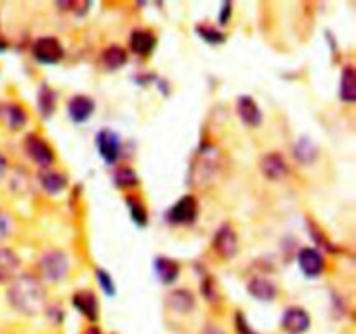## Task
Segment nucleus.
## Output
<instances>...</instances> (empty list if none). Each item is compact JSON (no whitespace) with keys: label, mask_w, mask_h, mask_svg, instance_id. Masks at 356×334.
I'll list each match as a JSON object with an SVG mask.
<instances>
[{"label":"nucleus","mask_w":356,"mask_h":334,"mask_svg":"<svg viewBox=\"0 0 356 334\" xmlns=\"http://www.w3.org/2000/svg\"><path fill=\"white\" fill-rule=\"evenodd\" d=\"M0 120L10 129H21L26 122V113L14 103H0Z\"/></svg>","instance_id":"obj_14"},{"label":"nucleus","mask_w":356,"mask_h":334,"mask_svg":"<svg viewBox=\"0 0 356 334\" xmlns=\"http://www.w3.org/2000/svg\"><path fill=\"white\" fill-rule=\"evenodd\" d=\"M129 205H131L132 218H134L136 221L139 223V225H145V221H146V211H145V207H143V205L139 204L138 200H132V198H129Z\"/></svg>","instance_id":"obj_26"},{"label":"nucleus","mask_w":356,"mask_h":334,"mask_svg":"<svg viewBox=\"0 0 356 334\" xmlns=\"http://www.w3.org/2000/svg\"><path fill=\"white\" fill-rule=\"evenodd\" d=\"M298 261L301 270L305 271L308 277H316V275L322 273L323 267H325L322 254L316 249H312V247H305V249L299 250Z\"/></svg>","instance_id":"obj_8"},{"label":"nucleus","mask_w":356,"mask_h":334,"mask_svg":"<svg viewBox=\"0 0 356 334\" xmlns=\"http://www.w3.org/2000/svg\"><path fill=\"white\" fill-rule=\"evenodd\" d=\"M198 205L197 200H195L191 195H186V197L181 198L177 204H174L172 207L167 212V218H169L170 223L174 225H188V223H193L195 218H197Z\"/></svg>","instance_id":"obj_6"},{"label":"nucleus","mask_w":356,"mask_h":334,"mask_svg":"<svg viewBox=\"0 0 356 334\" xmlns=\"http://www.w3.org/2000/svg\"><path fill=\"white\" fill-rule=\"evenodd\" d=\"M40 106L44 113H52V110H54V97H52V93L47 87L42 89L40 93Z\"/></svg>","instance_id":"obj_27"},{"label":"nucleus","mask_w":356,"mask_h":334,"mask_svg":"<svg viewBox=\"0 0 356 334\" xmlns=\"http://www.w3.org/2000/svg\"><path fill=\"white\" fill-rule=\"evenodd\" d=\"M73 306L82 313L83 317L94 322L99 317V303H97L96 296L89 291H80L73 296Z\"/></svg>","instance_id":"obj_10"},{"label":"nucleus","mask_w":356,"mask_h":334,"mask_svg":"<svg viewBox=\"0 0 356 334\" xmlns=\"http://www.w3.org/2000/svg\"><path fill=\"white\" fill-rule=\"evenodd\" d=\"M83 334H101V331L97 329V327H89V329H87Z\"/></svg>","instance_id":"obj_33"},{"label":"nucleus","mask_w":356,"mask_h":334,"mask_svg":"<svg viewBox=\"0 0 356 334\" xmlns=\"http://www.w3.org/2000/svg\"><path fill=\"white\" fill-rule=\"evenodd\" d=\"M24 148H26L28 155L31 157L33 162H37L38 166L49 167L54 162V152H52L51 146L40 138V136L30 134L24 141Z\"/></svg>","instance_id":"obj_7"},{"label":"nucleus","mask_w":356,"mask_h":334,"mask_svg":"<svg viewBox=\"0 0 356 334\" xmlns=\"http://www.w3.org/2000/svg\"><path fill=\"white\" fill-rule=\"evenodd\" d=\"M214 249L225 260L235 257L238 253V237L236 232L229 225H222L221 228L216 232L214 237Z\"/></svg>","instance_id":"obj_4"},{"label":"nucleus","mask_w":356,"mask_h":334,"mask_svg":"<svg viewBox=\"0 0 356 334\" xmlns=\"http://www.w3.org/2000/svg\"><path fill=\"white\" fill-rule=\"evenodd\" d=\"M6 173H7V160H6V157H3L2 153H0V181L3 180Z\"/></svg>","instance_id":"obj_31"},{"label":"nucleus","mask_w":356,"mask_h":334,"mask_svg":"<svg viewBox=\"0 0 356 334\" xmlns=\"http://www.w3.org/2000/svg\"><path fill=\"white\" fill-rule=\"evenodd\" d=\"M155 268L163 284H172L177 278V275H179V264L176 261L169 260V257H159Z\"/></svg>","instance_id":"obj_19"},{"label":"nucleus","mask_w":356,"mask_h":334,"mask_svg":"<svg viewBox=\"0 0 356 334\" xmlns=\"http://www.w3.org/2000/svg\"><path fill=\"white\" fill-rule=\"evenodd\" d=\"M309 326H312V319H309L308 312L299 306L285 310L282 315V329L287 334H305Z\"/></svg>","instance_id":"obj_5"},{"label":"nucleus","mask_w":356,"mask_h":334,"mask_svg":"<svg viewBox=\"0 0 356 334\" xmlns=\"http://www.w3.org/2000/svg\"><path fill=\"white\" fill-rule=\"evenodd\" d=\"M125 59H127L125 51L122 47H117V45H111V47H108L103 54V63L111 70H115V68H118V66L124 65Z\"/></svg>","instance_id":"obj_22"},{"label":"nucleus","mask_w":356,"mask_h":334,"mask_svg":"<svg viewBox=\"0 0 356 334\" xmlns=\"http://www.w3.org/2000/svg\"><path fill=\"white\" fill-rule=\"evenodd\" d=\"M40 183L49 193H59L66 186V177L63 174L56 173V170L47 169L45 173L40 174Z\"/></svg>","instance_id":"obj_20"},{"label":"nucleus","mask_w":356,"mask_h":334,"mask_svg":"<svg viewBox=\"0 0 356 334\" xmlns=\"http://www.w3.org/2000/svg\"><path fill=\"white\" fill-rule=\"evenodd\" d=\"M97 148L106 162H115L120 153V138L113 131H101L97 136Z\"/></svg>","instance_id":"obj_9"},{"label":"nucleus","mask_w":356,"mask_h":334,"mask_svg":"<svg viewBox=\"0 0 356 334\" xmlns=\"http://www.w3.org/2000/svg\"><path fill=\"white\" fill-rule=\"evenodd\" d=\"M355 72L351 66H348V68H344L343 77H341V100L351 103V101H355Z\"/></svg>","instance_id":"obj_21"},{"label":"nucleus","mask_w":356,"mask_h":334,"mask_svg":"<svg viewBox=\"0 0 356 334\" xmlns=\"http://www.w3.org/2000/svg\"><path fill=\"white\" fill-rule=\"evenodd\" d=\"M97 277H99L101 287H103L104 291L108 292V294H113V292H115V285H113V282H111L110 275H108L106 271H103V270H97Z\"/></svg>","instance_id":"obj_30"},{"label":"nucleus","mask_w":356,"mask_h":334,"mask_svg":"<svg viewBox=\"0 0 356 334\" xmlns=\"http://www.w3.org/2000/svg\"><path fill=\"white\" fill-rule=\"evenodd\" d=\"M38 270H40V275L47 282H52V284L61 282L68 275V257L61 250H49L42 256L40 263H38Z\"/></svg>","instance_id":"obj_2"},{"label":"nucleus","mask_w":356,"mask_h":334,"mask_svg":"<svg viewBox=\"0 0 356 334\" xmlns=\"http://www.w3.org/2000/svg\"><path fill=\"white\" fill-rule=\"evenodd\" d=\"M13 233V218L7 212L0 211V242Z\"/></svg>","instance_id":"obj_25"},{"label":"nucleus","mask_w":356,"mask_h":334,"mask_svg":"<svg viewBox=\"0 0 356 334\" xmlns=\"http://www.w3.org/2000/svg\"><path fill=\"white\" fill-rule=\"evenodd\" d=\"M205 334H225V333H222L221 327H218V326H209L207 329H205Z\"/></svg>","instance_id":"obj_32"},{"label":"nucleus","mask_w":356,"mask_h":334,"mask_svg":"<svg viewBox=\"0 0 356 334\" xmlns=\"http://www.w3.org/2000/svg\"><path fill=\"white\" fill-rule=\"evenodd\" d=\"M63 54H65V51H63V45L58 38L42 37L38 40H35L33 56L38 61L54 65V63H58L63 58Z\"/></svg>","instance_id":"obj_3"},{"label":"nucleus","mask_w":356,"mask_h":334,"mask_svg":"<svg viewBox=\"0 0 356 334\" xmlns=\"http://www.w3.org/2000/svg\"><path fill=\"white\" fill-rule=\"evenodd\" d=\"M167 305L172 312L176 313H186L193 312L195 308V298L190 291L186 289H177V291H172L169 296H167Z\"/></svg>","instance_id":"obj_12"},{"label":"nucleus","mask_w":356,"mask_h":334,"mask_svg":"<svg viewBox=\"0 0 356 334\" xmlns=\"http://www.w3.org/2000/svg\"><path fill=\"white\" fill-rule=\"evenodd\" d=\"M249 292L261 301H271L277 298V287L266 278H254L249 282Z\"/></svg>","instance_id":"obj_18"},{"label":"nucleus","mask_w":356,"mask_h":334,"mask_svg":"<svg viewBox=\"0 0 356 334\" xmlns=\"http://www.w3.org/2000/svg\"><path fill=\"white\" fill-rule=\"evenodd\" d=\"M296 157L305 164L312 162V160H315L316 157L315 146H313L308 139H301V141L298 143V148H296Z\"/></svg>","instance_id":"obj_23"},{"label":"nucleus","mask_w":356,"mask_h":334,"mask_svg":"<svg viewBox=\"0 0 356 334\" xmlns=\"http://www.w3.org/2000/svg\"><path fill=\"white\" fill-rule=\"evenodd\" d=\"M261 169H263L264 176H266L268 180L273 181L282 180V177L289 173V166L285 164V160L282 159L280 155H277V153H270V155L264 157V159L261 160Z\"/></svg>","instance_id":"obj_13"},{"label":"nucleus","mask_w":356,"mask_h":334,"mask_svg":"<svg viewBox=\"0 0 356 334\" xmlns=\"http://www.w3.org/2000/svg\"><path fill=\"white\" fill-rule=\"evenodd\" d=\"M115 181H117L118 186L127 188V186H134L138 184V176L134 174V170L127 169V167H122L115 173Z\"/></svg>","instance_id":"obj_24"},{"label":"nucleus","mask_w":356,"mask_h":334,"mask_svg":"<svg viewBox=\"0 0 356 334\" xmlns=\"http://www.w3.org/2000/svg\"><path fill=\"white\" fill-rule=\"evenodd\" d=\"M156 44V38L152 31L146 30H136L134 33L131 35V47L136 54L146 56L153 51Z\"/></svg>","instance_id":"obj_17"},{"label":"nucleus","mask_w":356,"mask_h":334,"mask_svg":"<svg viewBox=\"0 0 356 334\" xmlns=\"http://www.w3.org/2000/svg\"><path fill=\"white\" fill-rule=\"evenodd\" d=\"M68 111L75 122L87 120L94 111V101L89 96H73L68 104Z\"/></svg>","instance_id":"obj_16"},{"label":"nucleus","mask_w":356,"mask_h":334,"mask_svg":"<svg viewBox=\"0 0 356 334\" xmlns=\"http://www.w3.org/2000/svg\"><path fill=\"white\" fill-rule=\"evenodd\" d=\"M198 31H200L202 37H204L207 42H211V44H219V42L225 40V35H222L221 31L212 30V28L209 26H205L204 30H198Z\"/></svg>","instance_id":"obj_28"},{"label":"nucleus","mask_w":356,"mask_h":334,"mask_svg":"<svg viewBox=\"0 0 356 334\" xmlns=\"http://www.w3.org/2000/svg\"><path fill=\"white\" fill-rule=\"evenodd\" d=\"M235 327H236V333H238V334H257L256 331H254L252 327L249 326L245 315H242V313H236Z\"/></svg>","instance_id":"obj_29"},{"label":"nucleus","mask_w":356,"mask_h":334,"mask_svg":"<svg viewBox=\"0 0 356 334\" xmlns=\"http://www.w3.org/2000/svg\"><path fill=\"white\" fill-rule=\"evenodd\" d=\"M19 271V257L7 247H0V284L10 282Z\"/></svg>","instance_id":"obj_11"},{"label":"nucleus","mask_w":356,"mask_h":334,"mask_svg":"<svg viewBox=\"0 0 356 334\" xmlns=\"http://www.w3.org/2000/svg\"><path fill=\"white\" fill-rule=\"evenodd\" d=\"M236 108H238V115L243 120V124L250 125V127H257L261 124V110L250 96L240 97Z\"/></svg>","instance_id":"obj_15"},{"label":"nucleus","mask_w":356,"mask_h":334,"mask_svg":"<svg viewBox=\"0 0 356 334\" xmlns=\"http://www.w3.org/2000/svg\"><path fill=\"white\" fill-rule=\"evenodd\" d=\"M7 301L23 315H37L45 308V289L33 275H17L7 289Z\"/></svg>","instance_id":"obj_1"}]
</instances>
